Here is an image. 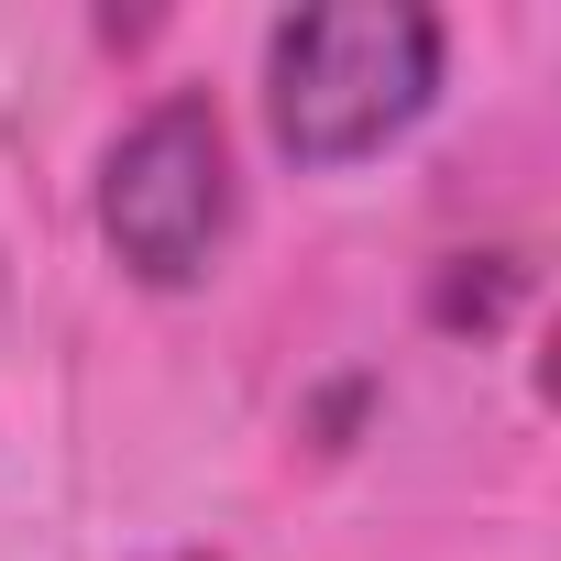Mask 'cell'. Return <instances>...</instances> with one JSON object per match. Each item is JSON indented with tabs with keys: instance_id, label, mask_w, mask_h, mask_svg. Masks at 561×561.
<instances>
[{
	"instance_id": "7a4b0ae2",
	"label": "cell",
	"mask_w": 561,
	"mask_h": 561,
	"mask_svg": "<svg viewBox=\"0 0 561 561\" xmlns=\"http://www.w3.org/2000/svg\"><path fill=\"white\" fill-rule=\"evenodd\" d=\"M100 231L144 287H198L231 231V133L198 89L154 100L100 165Z\"/></svg>"
},
{
	"instance_id": "6da1fadb",
	"label": "cell",
	"mask_w": 561,
	"mask_h": 561,
	"mask_svg": "<svg viewBox=\"0 0 561 561\" xmlns=\"http://www.w3.org/2000/svg\"><path fill=\"white\" fill-rule=\"evenodd\" d=\"M430 100H440V12L419 0H320V12H287L264 45L275 154L309 176L386 154Z\"/></svg>"
}]
</instances>
